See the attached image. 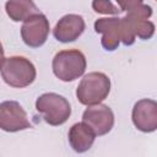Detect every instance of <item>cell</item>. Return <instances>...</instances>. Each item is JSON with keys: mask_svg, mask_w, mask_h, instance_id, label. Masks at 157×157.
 Wrapping results in <instances>:
<instances>
[{"mask_svg": "<svg viewBox=\"0 0 157 157\" xmlns=\"http://www.w3.org/2000/svg\"><path fill=\"white\" fill-rule=\"evenodd\" d=\"M94 31L102 34L101 44L108 50L113 52L119 47L124 39V27L121 17H103L94 22Z\"/></svg>", "mask_w": 157, "mask_h": 157, "instance_id": "ba28073f", "label": "cell"}, {"mask_svg": "<svg viewBox=\"0 0 157 157\" xmlns=\"http://www.w3.org/2000/svg\"><path fill=\"white\" fill-rule=\"evenodd\" d=\"M36 109L49 125L58 126L64 124L70 114L71 107L69 101L58 93H43L36 101Z\"/></svg>", "mask_w": 157, "mask_h": 157, "instance_id": "277c9868", "label": "cell"}, {"mask_svg": "<svg viewBox=\"0 0 157 157\" xmlns=\"http://www.w3.org/2000/svg\"><path fill=\"white\" fill-rule=\"evenodd\" d=\"M92 9L94 10V12L104 15H117L120 11L110 0H93Z\"/></svg>", "mask_w": 157, "mask_h": 157, "instance_id": "9a60e30c", "label": "cell"}, {"mask_svg": "<svg viewBox=\"0 0 157 157\" xmlns=\"http://www.w3.org/2000/svg\"><path fill=\"white\" fill-rule=\"evenodd\" d=\"M49 21L42 12L34 13L23 21L21 27V37L26 45L31 48L42 47L49 36Z\"/></svg>", "mask_w": 157, "mask_h": 157, "instance_id": "5b68a950", "label": "cell"}, {"mask_svg": "<svg viewBox=\"0 0 157 157\" xmlns=\"http://www.w3.org/2000/svg\"><path fill=\"white\" fill-rule=\"evenodd\" d=\"M67 137L72 150L78 153H82L92 147L96 139V134L86 123L82 121V123H76L70 128Z\"/></svg>", "mask_w": 157, "mask_h": 157, "instance_id": "8fae6325", "label": "cell"}, {"mask_svg": "<svg viewBox=\"0 0 157 157\" xmlns=\"http://www.w3.org/2000/svg\"><path fill=\"white\" fill-rule=\"evenodd\" d=\"M5 10L10 20L15 22L25 21L29 16L39 12L37 5L32 0H7Z\"/></svg>", "mask_w": 157, "mask_h": 157, "instance_id": "7c38bea8", "label": "cell"}, {"mask_svg": "<svg viewBox=\"0 0 157 157\" xmlns=\"http://www.w3.org/2000/svg\"><path fill=\"white\" fill-rule=\"evenodd\" d=\"M132 123L142 132H153L157 129V103L153 99L144 98L132 108Z\"/></svg>", "mask_w": 157, "mask_h": 157, "instance_id": "9c48e42d", "label": "cell"}, {"mask_svg": "<svg viewBox=\"0 0 157 157\" xmlns=\"http://www.w3.org/2000/svg\"><path fill=\"white\" fill-rule=\"evenodd\" d=\"M4 59H5V56H4V48H2V44H1V42H0V67H1V65H2Z\"/></svg>", "mask_w": 157, "mask_h": 157, "instance_id": "2e32d148", "label": "cell"}, {"mask_svg": "<svg viewBox=\"0 0 157 157\" xmlns=\"http://www.w3.org/2000/svg\"><path fill=\"white\" fill-rule=\"evenodd\" d=\"M86 58L83 53L78 49H67L58 52L54 55L52 63L54 75L64 82L74 81L81 77L86 70Z\"/></svg>", "mask_w": 157, "mask_h": 157, "instance_id": "3957f363", "label": "cell"}, {"mask_svg": "<svg viewBox=\"0 0 157 157\" xmlns=\"http://www.w3.org/2000/svg\"><path fill=\"white\" fill-rule=\"evenodd\" d=\"M110 92V80L109 77L98 71H93L83 76L80 81L76 97L78 102L83 105H93L103 102Z\"/></svg>", "mask_w": 157, "mask_h": 157, "instance_id": "7a4b0ae2", "label": "cell"}, {"mask_svg": "<svg viewBox=\"0 0 157 157\" xmlns=\"http://www.w3.org/2000/svg\"><path fill=\"white\" fill-rule=\"evenodd\" d=\"M82 121L93 130L96 136H102L108 134L114 126V113L105 104L88 105L82 114Z\"/></svg>", "mask_w": 157, "mask_h": 157, "instance_id": "52a82bcc", "label": "cell"}, {"mask_svg": "<svg viewBox=\"0 0 157 157\" xmlns=\"http://www.w3.org/2000/svg\"><path fill=\"white\" fill-rule=\"evenodd\" d=\"M1 77L11 87L23 88L33 83L37 76L33 63L21 55H12L5 58L0 67Z\"/></svg>", "mask_w": 157, "mask_h": 157, "instance_id": "6da1fadb", "label": "cell"}, {"mask_svg": "<svg viewBox=\"0 0 157 157\" xmlns=\"http://www.w3.org/2000/svg\"><path fill=\"white\" fill-rule=\"evenodd\" d=\"M120 11H125L126 15L150 18L152 16V7L144 4V0H117Z\"/></svg>", "mask_w": 157, "mask_h": 157, "instance_id": "5bb4252c", "label": "cell"}, {"mask_svg": "<svg viewBox=\"0 0 157 157\" xmlns=\"http://www.w3.org/2000/svg\"><path fill=\"white\" fill-rule=\"evenodd\" d=\"M85 20L81 15L69 13L63 16L55 25L53 34L56 40L61 43H69L76 40L85 31Z\"/></svg>", "mask_w": 157, "mask_h": 157, "instance_id": "30bf717a", "label": "cell"}, {"mask_svg": "<svg viewBox=\"0 0 157 157\" xmlns=\"http://www.w3.org/2000/svg\"><path fill=\"white\" fill-rule=\"evenodd\" d=\"M31 128L26 110L18 102L5 101L0 103V129L7 132H16Z\"/></svg>", "mask_w": 157, "mask_h": 157, "instance_id": "8992f818", "label": "cell"}, {"mask_svg": "<svg viewBox=\"0 0 157 157\" xmlns=\"http://www.w3.org/2000/svg\"><path fill=\"white\" fill-rule=\"evenodd\" d=\"M124 18L135 37H139L141 39H150L155 34V25L147 18L135 17L130 15L124 16Z\"/></svg>", "mask_w": 157, "mask_h": 157, "instance_id": "4fadbf2b", "label": "cell"}]
</instances>
